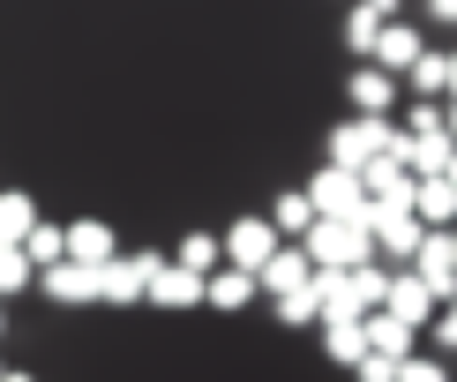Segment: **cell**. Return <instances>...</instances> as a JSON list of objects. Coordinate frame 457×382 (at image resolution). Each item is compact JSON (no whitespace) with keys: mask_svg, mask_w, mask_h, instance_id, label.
Returning a JSON list of instances; mask_svg holds the SVG:
<instances>
[{"mask_svg":"<svg viewBox=\"0 0 457 382\" xmlns=\"http://www.w3.org/2000/svg\"><path fill=\"white\" fill-rule=\"evenodd\" d=\"M383 150H397V120L353 112V120H337L330 136H322V165H345V173H360V165H368V158H383Z\"/></svg>","mask_w":457,"mask_h":382,"instance_id":"6da1fadb","label":"cell"},{"mask_svg":"<svg viewBox=\"0 0 457 382\" xmlns=\"http://www.w3.org/2000/svg\"><path fill=\"white\" fill-rule=\"evenodd\" d=\"M308 195L315 218H337V225H368V187H360V173H345V165H322V173L300 187Z\"/></svg>","mask_w":457,"mask_h":382,"instance_id":"7a4b0ae2","label":"cell"},{"mask_svg":"<svg viewBox=\"0 0 457 382\" xmlns=\"http://www.w3.org/2000/svg\"><path fill=\"white\" fill-rule=\"evenodd\" d=\"M270 255H278V233H270L262 210H255V218H233V225L218 233V262H225V270H247V278H255Z\"/></svg>","mask_w":457,"mask_h":382,"instance_id":"3957f363","label":"cell"},{"mask_svg":"<svg viewBox=\"0 0 457 382\" xmlns=\"http://www.w3.org/2000/svg\"><path fill=\"white\" fill-rule=\"evenodd\" d=\"M345 98H353V112H375V120H397V75H383L375 61H353V75H345Z\"/></svg>","mask_w":457,"mask_h":382,"instance_id":"277c9868","label":"cell"},{"mask_svg":"<svg viewBox=\"0 0 457 382\" xmlns=\"http://www.w3.org/2000/svg\"><path fill=\"white\" fill-rule=\"evenodd\" d=\"M30 285L53 300V308H90V300H98V270H90V262H46Z\"/></svg>","mask_w":457,"mask_h":382,"instance_id":"5b68a950","label":"cell"},{"mask_svg":"<svg viewBox=\"0 0 457 382\" xmlns=\"http://www.w3.org/2000/svg\"><path fill=\"white\" fill-rule=\"evenodd\" d=\"M143 300H158V308H203V278L195 270H180L173 255H150V285H143Z\"/></svg>","mask_w":457,"mask_h":382,"instance_id":"8992f818","label":"cell"},{"mask_svg":"<svg viewBox=\"0 0 457 382\" xmlns=\"http://www.w3.org/2000/svg\"><path fill=\"white\" fill-rule=\"evenodd\" d=\"M150 285V255H105L98 262V300L105 308H136Z\"/></svg>","mask_w":457,"mask_h":382,"instance_id":"52a82bcc","label":"cell"},{"mask_svg":"<svg viewBox=\"0 0 457 382\" xmlns=\"http://www.w3.org/2000/svg\"><path fill=\"white\" fill-rule=\"evenodd\" d=\"M308 270H315V262H308V247H300V240H278V255L255 270V293L285 300V293H300V285H308Z\"/></svg>","mask_w":457,"mask_h":382,"instance_id":"ba28073f","label":"cell"},{"mask_svg":"<svg viewBox=\"0 0 457 382\" xmlns=\"http://www.w3.org/2000/svg\"><path fill=\"white\" fill-rule=\"evenodd\" d=\"M435 308H443V300H435V293H428V285L412 278V270H390L383 315H397V322H412V330H420V322H435Z\"/></svg>","mask_w":457,"mask_h":382,"instance_id":"9c48e42d","label":"cell"},{"mask_svg":"<svg viewBox=\"0 0 457 382\" xmlns=\"http://www.w3.org/2000/svg\"><path fill=\"white\" fill-rule=\"evenodd\" d=\"M420 46H428V37H420V23H405V15H397V23H383V37H375V53H368V61L383 68V75H405L412 61H420Z\"/></svg>","mask_w":457,"mask_h":382,"instance_id":"30bf717a","label":"cell"},{"mask_svg":"<svg viewBox=\"0 0 457 382\" xmlns=\"http://www.w3.org/2000/svg\"><path fill=\"white\" fill-rule=\"evenodd\" d=\"M322 353H330V368H360L368 360V330H360V315H322Z\"/></svg>","mask_w":457,"mask_h":382,"instance_id":"8fae6325","label":"cell"},{"mask_svg":"<svg viewBox=\"0 0 457 382\" xmlns=\"http://www.w3.org/2000/svg\"><path fill=\"white\" fill-rule=\"evenodd\" d=\"M61 240H68V262H90V270H98L105 255H120V240H112L105 218H75V225H61Z\"/></svg>","mask_w":457,"mask_h":382,"instance_id":"7c38bea8","label":"cell"},{"mask_svg":"<svg viewBox=\"0 0 457 382\" xmlns=\"http://www.w3.org/2000/svg\"><path fill=\"white\" fill-rule=\"evenodd\" d=\"M255 278H247V270H225V262H218V270L211 278H203V308H218V315H240V308H255Z\"/></svg>","mask_w":457,"mask_h":382,"instance_id":"4fadbf2b","label":"cell"},{"mask_svg":"<svg viewBox=\"0 0 457 382\" xmlns=\"http://www.w3.org/2000/svg\"><path fill=\"white\" fill-rule=\"evenodd\" d=\"M383 293H390V262H353V270H345V308L353 315H375Z\"/></svg>","mask_w":457,"mask_h":382,"instance_id":"5bb4252c","label":"cell"},{"mask_svg":"<svg viewBox=\"0 0 457 382\" xmlns=\"http://www.w3.org/2000/svg\"><path fill=\"white\" fill-rule=\"evenodd\" d=\"M412 218H420L428 233L457 225V195H450V180H443V173H435V180H412Z\"/></svg>","mask_w":457,"mask_h":382,"instance_id":"9a60e30c","label":"cell"},{"mask_svg":"<svg viewBox=\"0 0 457 382\" xmlns=\"http://www.w3.org/2000/svg\"><path fill=\"white\" fill-rule=\"evenodd\" d=\"M360 330H368V353H383V360H405V353H412V337H420L412 322H397V315H383V308L360 315Z\"/></svg>","mask_w":457,"mask_h":382,"instance_id":"2e32d148","label":"cell"},{"mask_svg":"<svg viewBox=\"0 0 457 382\" xmlns=\"http://www.w3.org/2000/svg\"><path fill=\"white\" fill-rule=\"evenodd\" d=\"M30 225H37V195H23V187H0V247H23Z\"/></svg>","mask_w":457,"mask_h":382,"instance_id":"e0dca14e","label":"cell"},{"mask_svg":"<svg viewBox=\"0 0 457 382\" xmlns=\"http://www.w3.org/2000/svg\"><path fill=\"white\" fill-rule=\"evenodd\" d=\"M375 37H383V8H375V0H353V8H345V53H353V61H368Z\"/></svg>","mask_w":457,"mask_h":382,"instance_id":"ac0fdd59","label":"cell"},{"mask_svg":"<svg viewBox=\"0 0 457 382\" xmlns=\"http://www.w3.org/2000/svg\"><path fill=\"white\" fill-rule=\"evenodd\" d=\"M262 218H270V233H278V240H300V233L315 225V210H308V195H300V187H285V195L262 210Z\"/></svg>","mask_w":457,"mask_h":382,"instance_id":"d6986e66","label":"cell"},{"mask_svg":"<svg viewBox=\"0 0 457 382\" xmlns=\"http://www.w3.org/2000/svg\"><path fill=\"white\" fill-rule=\"evenodd\" d=\"M397 90H412V98H435V105H443V53L420 46V61L397 75Z\"/></svg>","mask_w":457,"mask_h":382,"instance_id":"ffe728a7","label":"cell"},{"mask_svg":"<svg viewBox=\"0 0 457 382\" xmlns=\"http://www.w3.org/2000/svg\"><path fill=\"white\" fill-rule=\"evenodd\" d=\"M315 278V270H308ZM278 308V330H315V315H322V300H315V285H300V293H285V300H270Z\"/></svg>","mask_w":457,"mask_h":382,"instance_id":"44dd1931","label":"cell"},{"mask_svg":"<svg viewBox=\"0 0 457 382\" xmlns=\"http://www.w3.org/2000/svg\"><path fill=\"white\" fill-rule=\"evenodd\" d=\"M23 255H30V270H46V262H68V240H61V225H46V218H37L30 233H23Z\"/></svg>","mask_w":457,"mask_h":382,"instance_id":"7402d4cb","label":"cell"},{"mask_svg":"<svg viewBox=\"0 0 457 382\" xmlns=\"http://www.w3.org/2000/svg\"><path fill=\"white\" fill-rule=\"evenodd\" d=\"M173 262H180V270H195V278H211L218 270V233H187L173 247Z\"/></svg>","mask_w":457,"mask_h":382,"instance_id":"603a6c76","label":"cell"},{"mask_svg":"<svg viewBox=\"0 0 457 382\" xmlns=\"http://www.w3.org/2000/svg\"><path fill=\"white\" fill-rule=\"evenodd\" d=\"M30 255H23V247H0V300H15V293H30Z\"/></svg>","mask_w":457,"mask_h":382,"instance_id":"cb8c5ba5","label":"cell"},{"mask_svg":"<svg viewBox=\"0 0 457 382\" xmlns=\"http://www.w3.org/2000/svg\"><path fill=\"white\" fill-rule=\"evenodd\" d=\"M397 136H443V105H435V98H412L405 120H397Z\"/></svg>","mask_w":457,"mask_h":382,"instance_id":"d4e9b609","label":"cell"},{"mask_svg":"<svg viewBox=\"0 0 457 382\" xmlns=\"http://www.w3.org/2000/svg\"><path fill=\"white\" fill-rule=\"evenodd\" d=\"M397 382H450V368H443V353H405V360H397Z\"/></svg>","mask_w":457,"mask_h":382,"instance_id":"484cf974","label":"cell"},{"mask_svg":"<svg viewBox=\"0 0 457 382\" xmlns=\"http://www.w3.org/2000/svg\"><path fill=\"white\" fill-rule=\"evenodd\" d=\"M428 337H435V353H450V360H457V293L443 300V308H435V322H428Z\"/></svg>","mask_w":457,"mask_h":382,"instance_id":"4316f807","label":"cell"},{"mask_svg":"<svg viewBox=\"0 0 457 382\" xmlns=\"http://www.w3.org/2000/svg\"><path fill=\"white\" fill-rule=\"evenodd\" d=\"M353 375H360V382H397V360H383V353H368V360H360Z\"/></svg>","mask_w":457,"mask_h":382,"instance_id":"83f0119b","label":"cell"},{"mask_svg":"<svg viewBox=\"0 0 457 382\" xmlns=\"http://www.w3.org/2000/svg\"><path fill=\"white\" fill-rule=\"evenodd\" d=\"M420 15H428V23H450V30H457V0H420Z\"/></svg>","mask_w":457,"mask_h":382,"instance_id":"f1b7e54d","label":"cell"},{"mask_svg":"<svg viewBox=\"0 0 457 382\" xmlns=\"http://www.w3.org/2000/svg\"><path fill=\"white\" fill-rule=\"evenodd\" d=\"M443 98L457 105V53H443Z\"/></svg>","mask_w":457,"mask_h":382,"instance_id":"f546056e","label":"cell"},{"mask_svg":"<svg viewBox=\"0 0 457 382\" xmlns=\"http://www.w3.org/2000/svg\"><path fill=\"white\" fill-rule=\"evenodd\" d=\"M443 136L457 143V105H450V98H443Z\"/></svg>","mask_w":457,"mask_h":382,"instance_id":"4dcf8cb0","label":"cell"},{"mask_svg":"<svg viewBox=\"0 0 457 382\" xmlns=\"http://www.w3.org/2000/svg\"><path fill=\"white\" fill-rule=\"evenodd\" d=\"M443 180H450V195H457V150H450V165H443Z\"/></svg>","mask_w":457,"mask_h":382,"instance_id":"1f68e13d","label":"cell"},{"mask_svg":"<svg viewBox=\"0 0 457 382\" xmlns=\"http://www.w3.org/2000/svg\"><path fill=\"white\" fill-rule=\"evenodd\" d=\"M0 382H37V375H23V368H0Z\"/></svg>","mask_w":457,"mask_h":382,"instance_id":"d6a6232c","label":"cell"},{"mask_svg":"<svg viewBox=\"0 0 457 382\" xmlns=\"http://www.w3.org/2000/svg\"><path fill=\"white\" fill-rule=\"evenodd\" d=\"M450 262H457V225H450Z\"/></svg>","mask_w":457,"mask_h":382,"instance_id":"836d02e7","label":"cell"},{"mask_svg":"<svg viewBox=\"0 0 457 382\" xmlns=\"http://www.w3.org/2000/svg\"><path fill=\"white\" fill-rule=\"evenodd\" d=\"M0 330H8V308H0Z\"/></svg>","mask_w":457,"mask_h":382,"instance_id":"e575fe53","label":"cell"}]
</instances>
